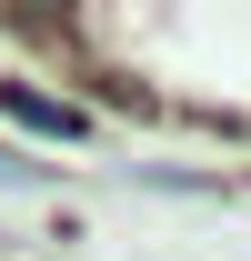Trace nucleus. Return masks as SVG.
I'll return each mask as SVG.
<instances>
[{"label": "nucleus", "instance_id": "nucleus-1", "mask_svg": "<svg viewBox=\"0 0 251 261\" xmlns=\"http://www.w3.org/2000/svg\"><path fill=\"white\" fill-rule=\"evenodd\" d=\"M0 121L31 130V141H91V111L61 91H40V81H0Z\"/></svg>", "mask_w": 251, "mask_h": 261}, {"label": "nucleus", "instance_id": "nucleus-2", "mask_svg": "<svg viewBox=\"0 0 251 261\" xmlns=\"http://www.w3.org/2000/svg\"><path fill=\"white\" fill-rule=\"evenodd\" d=\"M0 181H40V161H20V151H0Z\"/></svg>", "mask_w": 251, "mask_h": 261}]
</instances>
